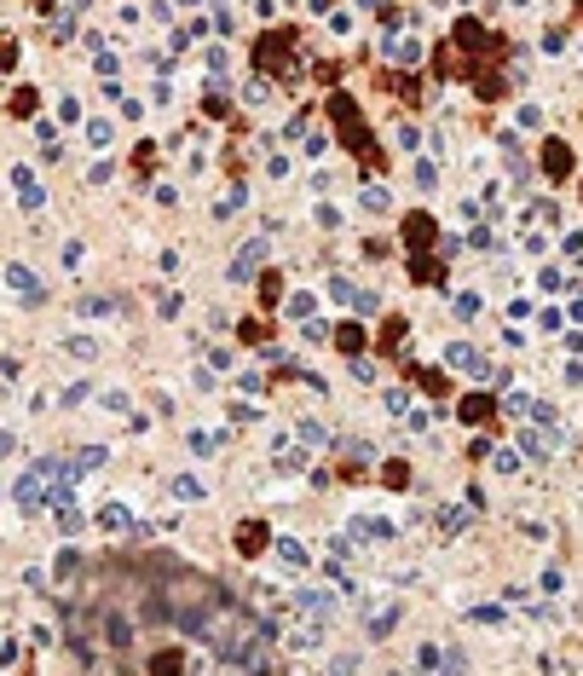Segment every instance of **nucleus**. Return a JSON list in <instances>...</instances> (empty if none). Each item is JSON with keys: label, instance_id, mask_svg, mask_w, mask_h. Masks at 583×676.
<instances>
[{"label": "nucleus", "instance_id": "7", "mask_svg": "<svg viewBox=\"0 0 583 676\" xmlns=\"http://www.w3.org/2000/svg\"><path fill=\"white\" fill-rule=\"evenodd\" d=\"M266 543H272V532H266V520H243V526H237V555H249V561H254V555H260Z\"/></svg>", "mask_w": 583, "mask_h": 676}, {"label": "nucleus", "instance_id": "42", "mask_svg": "<svg viewBox=\"0 0 583 676\" xmlns=\"http://www.w3.org/2000/svg\"><path fill=\"white\" fill-rule=\"evenodd\" d=\"M468 618H474V624H503V607H474Z\"/></svg>", "mask_w": 583, "mask_h": 676}, {"label": "nucleus", "instance_id": "44", "mask_svg": "<svg viewBox=\"0 0 583 676\" xmlns=\"http://www.w3.org/2000/svg\"><path fill=\"white\" fill-rule=\"evenodd\" d=\"M543 53H566V29H549L543 35Z\"/></svg>", "mask_w": 583, "mask_h": 676}, {"label": "nucleus", "instance_id": "46", "mask_svg": "<svg viewBox=\"0 0 583 676\" xmlns=\"http://www.w3.org/2000/svg\"><path fill=\"white\" fill-rule=\"evenodd\" d=\"M81 261H87V249H81V243H64V266H70V272H75V266H81Z\"/></svg>", "mask_w": 583, "mask_h": 676}, {"label": "nucleus", "instance_id": "32", "mask_svg": "<svg viewBox=\"0 0 583 676\" xmlns=\"http://www.w3.org/2000/svg\"><path fill=\"white\" fill-rule=\"evenodd\" d=\"M381 480H387L393 491H405V486H410V469H405V462H387V469H381Z\"/></svg>", "mask_w": 583, "mask_h": 676}, {"label": "nucleus", "instance_id": "22", "mask_svg": "<svg viewBox=\"0 0 583 676\" xmlns=\"http://www.w3.org/2000/svg\"><path fill=\"white\" fill-rule=\"evenodd\" d=\"M110 139H116V121H104V116L87 121V145H110Z\"/></svg>", "mask_w": 583, "mask_h": 676}, {"label": "nucleus", "instance_id": "30", "mask_svg": "<svg viewBox=\"0 0 583 676\" xmlns=\"http://www.w3.org/2000/svg\"><path fill=\"white\" fill-rule=\"evenodd\" d=\"M352 532H358V538H376V543H387V538H393V526H387V520H358Z\"/></svg>", "mask_w": 583, "mask_h": 676}, {"label": "nucleus", "instance_id": "18", "mask_svg": "<svg viewBox=\"0 0 583 676\" xmlns=\"http://www.w3.org/2000/svg\"><path fill=\"white\" fill-rule=\"evenodd\" d=\"M300 440H306V445H312V451H329V445H335V434H329V428H324V422H312V416H306V422H300Z\"/></svg>", "mask_w": 583, "mask_h": 676}, {"label": "nucleus", "instance_id": "25", "mask_svg": "<svg viewBox=\"0 0 583 676\" xmlns=\"http://www.w3.org/2000/svg\"><path fill=\"white\" fill-rule=\"evenodd\" d=\"M278 469H283V474H300V469H306V451H289V445L278 440Z\"/></svg>", "mask_w": 583, "mask_h": 676}, {"label": "nucleus", "instance_id": "35", "mask_svg": "<svg viewBox=\"0 0 583 676\" xmlns=\"http://www.w3.org/2000/svg\"><path fill=\"white\" fill-rule=\"evenodd\" d=\"M543 445H549V440H543V434H537V428H525V434H520V451H531V457H549Z\"/></svg>", "mask_w": 583, "mask_h": 676}, {"label": "nucleus", "instance_id": "31", "mask_svg": "<svg viewBox=\"0 0 583 676\" xmlns=\"http://www.w3.org/2000/svg\"><path fill=\"white\" fill-rule=\"evenodd\" d=\"M278 295H283V278H278V272H266V278H260V301H266V307H278Z\"/></svg>", "mask_w": 583, "mask_h": 676}, {"label": "nucleus", "instance_id": "37", "mask_svg": "<svg viewBox=\"0 0 583 676\" xmlns=\"http://www.w3.org/2000/svg\"><path fill=\"white\" fill-rule=\"evenodd\" d=\"M416 185H422V191L439 185V168H433V162H416Z\"/></svg>", "mask_w": 583, "mask_h": 676}, {"label": "nucleus", "instance_id": "6", "mask_svg": "<svg viewBox=\"0 0 583 676\" xmlns=\"http://www.w3.org/2000/svg\"><path fill=\"white\" fill-rule=\"evenodd\" d=\"M12 185H18V202H23V214H40V208H47V191L35 185V174H29V168H12Z\"/></svg>", "mask_w": 583, "mask_h": 676}, {"label": "nucleus", "instance_id": "20", "mask_svg": "<svg viewBox=\"0 0 583 676\" xmlns=\"http://www.w3.org/2000/svg\"><path fill=\"white\" fill-rule=\"evenodd\" d=\"M405 329H410L405 318H387V324H381V353H398V342H405Z\"/></svg>", "mask_w": 583, "mask_h": 676}, {"label": "nucleus", "instance_id": "13", "mask_svg": "<svg viewBox=\"0 0 583 676\" xmlns=\"http://www.w3.org/2000/svg\"><path fill=\"white\" fill-rule=\"evenodd\" d=\"M491 410H497V405H491L485 393H462V405H457V416L474 422V428H479V422H491Z\"/></svg>", "mask_w": 583, "mask_h": 676}, {"label": "nucleus", "instance_id": "19", "mask_svg": "<svg viewBox=\"0 0 583 676\" xmlns=\"http://www.w3.org/2000/svg\"><path fill=\"white\" fill-rule=\"evenodd\" d=\"M387 53L405 58V64H422V40H405V35H387Z\"/></svg>", "mask_w": 583, "mask_h": 676}, {"label": "nucleus", "instance_id": "14", "mask_svg": "<svg viewBox=\"0 0 583 676\" xmlns=\"http://www.w3.org/2000/svg\"><path fill=\"white\" fill-rule=\"evenodd\" d=\"M410 278L416 283H445V261L439 255H410Z\"/></svg>", "mask_w": 583, "mask_h": 676}, {"label": "nucleus", "instance_id": "23", "mask_svg": "<svg viewBox=\"0 0 583 676\" xmlns=\"http://www.w3.org/2000/svg\"><path fill=\"white\" fill-rule=\"evenodd\" d=\"M110 307H116L110 295H81V307H75V312H81V318H104Z\"/></svg>", "mask_w": 583, "mask_h": 676}, {"label": "nucleus", "instance_id": "29", "mask_svg": "<svg viewBox=\"0 0 583 676\" xmlns=\"http://www.w3.org/2000/svg\"><path fill=\"white\" fill-rule=\"evenodd\" d=\"M173 497H179V503H197V497H202V480H191V474H179V480H173Z\"/></svg>", "mask_w": 583, "mask_h": 676}, {"label": "nucleus", "instance_id": "48", "mask_svg": "<svg viewBox=\"0 0 583 676\" xmlns=\"http://www.w3.org/2000/svg\"><path fill=\"white\" fill-rule=\"evenodd\" d=\"M439 526H445V532H457V526H468V515H462V509H445V515H439Z\"/></svg>", "mask_w": 583, "mask_h": 676}, {"label": "nucleus", "instance_id": "26", "mask_svg": "<svg viewBox=\"0 0 583 676\" xmlns=\"http://www.w3.org/2000/svg\"><path fill=\"white\" fill-rule=\"evenodd\" d=\"M278 555H283L289 567H306V543H300V538H278Z\"/></svg>", "mask_w": 583, "mask_h": 676}, {"label": "nucleus", "instance_id": "17", "mask_svg": "<svg viewBox=\"0 0 583 676\" xmlns=\"http://www.w3.org/2000/svg\"><path fill=\"white\" fill-rule=\"evenodd\" d=\"M335 347H341L347 359H358V353H364V329H358V324H341V329H335Z\"/></svg>", "mask_w": 583, "mask_h": 676}, {"label": "nucleus", "instance_id": "2", "mask_svg": "<svg viewBox=\"0 0 583 676\" xmlns=\"http://www.w3.org/2000/svg\"><path fill=\"white\" fill-rule=\"evenodd\" d=\"M289 47H295V29H272V35H260V47H254L260 75H272V64H283V58H289Z\"/></svg>", "mask_w": 583, "mask_h": 676}, {"label": "nucleus", "instance_id": "28", "mask_svg": "<svg viewBox=\"0 0 583 676\" xmlns=\"http://www.w3.org/2000/svg\"><path fill=\"white\" fill-rule=\"evenodd\" d=\"M35 104H40L35 87H18V93H12V116H35Z\"/></svg>", "mask_w": 583, "mask_h": 676}, {"label": "nucleus", "instance_id": "38", "mask_svg": "<svg viewBox=\"0 0 583 676\" xmlns=\"http://www.w3.org/2000/svg\"><path fill=\"white\" fill-rule=\"evenodd\" d=\"M329 295H335V301H352V307H358V289H352L347 278H329Z\"/></svg>", "mask_w": 583, "mask_h": 676}, {"label": "nucleus", "instance_id": "41", "mask_svg": "<svg viewBox=\"0 0 583 676\" xmlns=\"http://www.w3.org/2000/svg\"><path fill=\"white\" fill-rule=\"evenodd\" d=\"M237 335H243V342H260L266 324H260V318H243V324H237Z\"/></svg>", "mask_w": 583, "mask_h": 676}, {"label": "nucleus", "instance_id": "49", "mask_svg": "<svg viewBox=\"0 0 583 676\" xmlns=\"http://www.w3.org/2000/svg\"><path fill=\"white\" fill-rule=\"evenodd\" d=\"M87 393H93V388H87V382H75V388H70V393H64V405H70V410H75V405H87Z\"/></svg>", "mask_w": 583, "mask_h": 676}, {"label": "nucleus", "instance_id": "12", "mask_svg": "<svg viewBox=\"0 0 583 676\" xmlns=\"http://www.w3.org/2000/svg\"><path fill=\"white\" fill-rule=\"evenodd\" d=\"M87 572V555H81V549H58V567H53V578L58 584H75Z\"/></svg>", "mask_w": 583, "mask_h": 676}, {"label": "nucleus", "instance_id": "43", "mask_svg": "<svg viewBox=\"0 0 583 676\" xmlns=\"http://www.w3.org/2000/svg\"><path fill=\"white\" fill-rule=\"evenodd\" d=\"M531 405H537V399H525V393H508V399H503V410H514V416H525Z\"/></svg>", "mask_w": 583, "mask_h": 676}, {"label": "nucleus", "instance_id": "8", "mask_svg": "<svg viewBox=\"0 0 583 676\" xmlns=\"http://www.w3.org/2000/svg\"><path fill=\"white\" fill-rule=\"evenodd\" d=\"M295 607L306 618H329L335 613V596H329V589H295Z\"/></svg>", "mask_w": 583, "mask_h": 676}, {"label": "nucleus", "instance_id": "9", "mask_svg": "<svg viewBox=\"0 0 583 676\" xmlns=\"http://www.w3.org/2000/svg\"><path fill=\"white\" fill-rule=\"evenodd\" d=\"M445 359H451V370H468V376H497V370L485 364V353H479V347H462V342L445 353Z\"/></svg>", "mask_w": 583, "mask_h": 676}, {"label": "nucleus", "instance_id": "3", "mask_svg": "<svg viewBox=\"0 0 583 676\" xmlns=\"http://www.w3.org/2000/svg\"><path fill=\"white\" fill-rule=\"evenodd\" d=\"M260 261H266V237H249L237 255H231V266H226V272H231V283H249V278L260 272Z\"/></svg>", "mask_w": 583, "mask_h": 676}, {"label": "nucleus", "instance_id": "11", "mask_svg": "<svg viewBox=\"0 0 583 676\" xmlns=\"http://www.w3.org/2000/svg\"><path fill=\"white\" fill-rule=\"evenodd\" d=\"M398 231H405L410 249H427V243H433V214H405V226H398Z\"/></svg>", "mask_w": 583, "mask_h": 676}, {"label": "nucleus", "instance_id": "15", "mask_svg": "<svg viewBox=\"0 0 583 676\" xmlns=\"http://www.w3.org/2000/svg\"><path fill=\"white\" fill-rule=\"evenodd\" d=\"M99 526H104V532H133L127 503H104V509H99Z\"/></svg>", "mask_w": 583, "mask_h": 676}, {"label": "nucleus", "instance_id": "21", "mask_svg": "<svg viewBox=\"0 0 583 676\" xmlns=\"http://www.w3.org/2000/svg\"><path fill=\"white\" fill-rule=\"evenodd\" d=\"M104 457H110L104 445H81V457H75V469H81V474H93V469H104Z\"/></svg>", "mask_w": 583, "mask_h": 676}, {"label": "nucleus", "instance_id": "50", "mask_svg": "<svg viewBox=\"0 0 583 676\" xmlns=\"http://www.w3.org/2000/svg\"><path fill=\"white\" fill-rule=\"evenodd\" d=\"M358 6H381V0H358Z\"/></svg>", "mask_w": 583, "mask_h": 676}, {"label": "nucleus", "instance_id": "27", "mask_svg": "<svg viewBox=\"0 0 583 676\" xmlns=\"http://www.w3.org/2000/svg\"><path fill=\"white\" fill-rule=\"evenodd\" d=\"M191 451H197V457H219V451H226V440H219V434H191Z\"/></svg>", "mask_w": 583, "mask_h": 676}, {"label": "nucleus", "instance_id": "47", "mask_svg": "<svg viewBox=\"0 0 583 676\" xmlns=\"http://www.w3.org/2000/svg\"><path fill=\"white\" fill-rule=\"evenodd\" d=\"M457 312H462V318H474V312H479V295H474V289H468V295H457Z\"/></svg>", "mask_w": 583, "mask_h": 676}, {"label": "nucleus", "instance_id": "45", "mask_svg": "<svg viewBox=\"0 0 583 676\" xmlns=\"http://www.w3.org/2000/svg\"><path fill=\"white\" fill-rule=\"evenodd\" d=\"M202 110H208V116H226V110H231V104H226V93H219V87H214V93H208V104H202Z\"/></svg>", "mask_w": 583, "mask_h": 676}, {"label": "nucleus", "instance_id": "33", "mask_svg": "<svg viewBox=\"0 0 583 676\" xmlns=\"http://www.w3.org/2000/svg\"><path fill=\"white\" fill-rule=\"evenodd\" d=\"M312 312H318V301H312V295H289V318H300V324H306Z\"/></svg>", "mask_w": 583, "mask_h": 676}, {"label": "nucleus", "instance_id": "34", "mask_svg": "<svg viewBox=\"0 0 583 676\" xmlns=\"http://www.w3.org/2000/svg\"><path fill=\"white\" fill-rule=\"evenodd\" d=\"M508 185H514V191H525V185H531V168H525V162H520V156H514V162H508Z\"/></svg>", "mask_w": 583, "mask_h": 676}, {"label": "nucleus", "instance_id": "5", "mask_svg": "<svg viewBox=\"0 0 583 676\" xmlns=\"http://www.w3.org/2000/svg\"><path fill=\"white\" fill-rule=\"evenodd\" d=\"M451 47H462V53H491V29H485V23H474V18H457Z\"/></svg>", "mask_w": 583, "mask_h": 676}, {"label": "nucleus", "instance_id": "24", "mask_svg": "<svg viewBox=\"0 0 583 676\" xmlns=\"http://www.w3.org/2000/svg\"><path fill=\"white\" fill-rule=\"evenodd\" d=\"M64 353H70V359H87V364L99 359V347L87 342V335H64Z\"/></svg>", "mask_w": 583, "mask_h": 676}, {"label": "nucleus", "instance_id": "51", "mask_svg": "<svg viewBox=\"0 0 583 676\" xmlns=\"http://www.w3.org/2000/svg\"><path fill=\"white\" fill-rule=\"evenodd\" d=\"M179 6H202V0H179Z\"/></svg>", "mask_w": 583, "mask_h": 676}, {"label": "nucleus", "instance_id": "39", "mask_svg": "<svg viewBox=\"0 0 583 676\" xmlns=\"http://www.w3.org/2000/svg\"><path fill=\"white\" fill-rule=\"evenodd\" d=\"M416 665H427V670H433V665H445V653H439L433 642H422V648H416Z\"/></svg>", "mask_w": 583, "mask_h": 676}, {"label": "nucleus", "instance_id": "16", "mask_svg": "<svg viewBox=\"0 0 583 676\" xmlns=\"http://www.w3.org/2000/svg\"><path fill=\"white\" fill-rule=\"evenodd\" d=\"M358 202H364V214H387V208H393L387 185H370V180H364V191H358Z\"/></svg>", "mask_w": 583, "mask_h": 676}, {"label": "nucleus", "instance_id": "36", "mask_svg": "<svg viewBox=\"0 0 583 676\" xmlns=\"http://www.w3.org/2000/svg\"><path fill=\"white\" fill-rule=\"evenodd\" d=\"M266 81H272V75H254V81H249V87H243V99H249V104H260L266 93H272V87H266Z\"/></svg>", "mask_w": 583, "mask_h": 676}, {"label": "nucleus", "instance_id": "40", "mask_svg": "<svg viewBox=\"0 0 583 676\" xmlns=\"http://www.w3.org/2000/svg\"><path fill=\"white\" fill-rule=\"evenodd\" d=\"M208 70H214V75H226V70H231V53H226V47H214V53H208Z\"/></svg>", "mask_w": 583, "mask_h": 676}, {"label": "nucleus", "instance_id": "10", "mask_svg": "<svg viewBox=\"0 0 583 676\" xmlns=\"http://www.w3.org/2000/svg\"><path fill=\"white\" fill-rule=\"evenodd\" d=\"M543 174H549L555 185H560V180L572 174V151H566L560 139H549V145H543Z\"/></svg>", "mask_w": 583, "mask_h": 676}, {"label": "nucleus", "instance_id": "1", "mask_svg": "<svg viewBox=\"0 0 583 676\" xmlns=\"http://www.w3.org/2000/svg\"><path fill=\"white\" fill-rule=\"evenodd\" d=\"M6 289L18 295V301H23V307H47V283H40V278H35L29 266H18V261L6 266Z\"/></svg>", "mask_w": 583, "mask_h": 676}, {"label": "nucleus", "instance_id": "4", "mask_svg": "<svg viewBox=\"0 0 583 676\" xmlns=\"http://www.w3.org/2000/svg\"><path fill=\"white\" fill-rule=\"evenodd\" d=\"M398 618H405V607H398V601H381V607H370V613H364V630H370V642H387L393 630H398Z\"/></svg>", "mask_w": 583, "mask_h": 676}]
</instances>
